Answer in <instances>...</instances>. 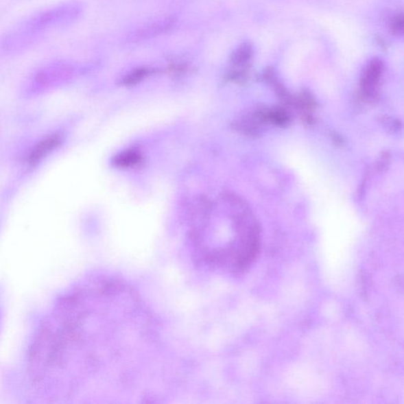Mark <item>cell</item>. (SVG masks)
<instances>
[{"label":"cell","mask_w":404,"mask_h":404,"mask_svg":"<svg viewBox=\"0 0 404 404\" xmlns=\"http://www.w3.org/2000/svg\"><path fill=\"white\" fill-rule=\"evenodd\" d=\"M141 161V155L137 151L128 150L118 154L113 160L114 165L119 167H133Z\"/></svg>","instance_id":"cell-5"},{"label":"cell","mask_w":404,"mask_h":404,"mask_svg":"<svg viewBox=\"0 0 404 404\" xmlns=\"http://www.w3.org/2000/svg\"><path fill=\"white\" fill-rule=\"evenodd\" d=\"M382 71L383 64L379 60H372L367 66L361 84L364 95L367 99H374L377 97Z\"/></svg>","instance_id":"cell-1"},{"label":"cell","mask_w":404,"mask_h":404,"mask_svg":"<svg viewBox=\"0 0 404 404\" xmlns=\"http://www.w3.org/2000/svg\"><path fill=\"white\" fill-rule=\"evenodd\" d=\"M62 143V138L59 134H52L39 141L29 152L27 162L31 166H35L54 151Z\"/></svg>","instance_id":"cell-3"},{"label":"cell","mask_w":404,"mask_h":404,"mask_svg":"<svg viewBox=\"0 0 404 404\" xmlns=\"http://www.w3.org/2000/svg\"><path fill=\"white\" fill-rule=\"evenodd\" d=\"M252 56V48L249 44L241 45L236 49L230 57V64L233 70L228 73V78L230 80H243L245 75L243 68L248 64Z\"/></svg>","instance_id":"cell-2"},{"label":"cell","mask_w":404,"mask_h":404,"mask_svg":"<svg viewBox=\"0 0 404 404\" xmlns=\"http://www.w3.org/2000/svg\"><path fill=\"white\" fill-rule=\"evenodd\" d=\"M154 73V70L151 69L148 67H139L136 69L131 71L126 75L122 80L123 85L126 86H132L137 85L141 81H143L145 78L149 77L152 73Z\"/></svg>","instance_id":"cell-4"},{"label":"cell","mask_w":404,"mask_h":404,"mask_svg":"<svg viewBox=\"0 0 404 404\" xmlns=\"http://www.w3.org/2000/svg\"><path fill=\"white\" fill-rule=\"evenodd\" d=\"M392 29L396 34H400L403 32V18L402 15L401 16L396 17L394 23L392 24Z\"/></svg>","instance_id":"cell-6"}]
</instances>
